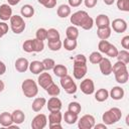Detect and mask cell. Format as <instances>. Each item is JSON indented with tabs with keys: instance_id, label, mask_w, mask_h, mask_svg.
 <instances>
[{
	"instance_id": "1",
	"label": "cell",
	"mask_w": 129,
	"mask_h": 129,
	"mask_svg": "<svg viewBox=\"0 0 129 129\" xmlns=\"http://www.w3.org/2000/svg\"><path fill=\"white\" fill-rule=\"evenodd\" d=\"M71 23L75 26H80L85 30H90L94 26V20L93 18L84 10H79L72 14Z\"/></svg>"
},
{
	"instance_id": "2",
	"label": "cell",
	"mask_w": 129,
	"mask_h": 129,
	"mask_svg": "<svg viewBox=\"0 0 129 129\" xmlns=\"http://www.w3.org/2000/svg\"><path fill=\"white\" fill-rule=\"evenodd\" d=\"M121 117H122L121 110L117 107H113V108L109 109L108 111H106L105 113H103L102 121L106 125H113V124L117 123L118 121H120Z\"/></svg>"
},
{
	"instance_id": "3",
	"label": "cell",
	"mask_w": 129,
	"mask_h": 129,
	"mask_svg": "<svg viewBox=\"0 0 129 129\" xmlns=\"http://www.w3.org/2000/svg\"><path fill=\"white\" fill-rule=\"evenodd\" d=\"M21 89L26 98H32L35 97L38 94V87L35 81L32 79H26L21 84Z\"/></svg>"
},
{
	"instance_id": "4",
	"label": "cell",
	"mask_w": 129,
	"mask_h": 129,
	"mask_svg": "<svg viewBox=\"0 0 129 129\" xmlns=\"http://www.w3.org/2000/svg\"><path fill=\"white\" fill-rule=\"evenodd\" d=\"M10 21V28L15 34H19L24 31L25 29V22L22 16L20 15H12L11 18L9 19Z\"/></svg>"
},
{
	"instance_id": "5",
	"label": "cell",
	"mask_w": 129,
	"mask_h": 129,
	"mask_svg": "<svg viewBox=\"0 0 129 129\" xmlns=\"http://www.w3.org/2000/svg\"><path fill=\"white\" fill-rule=\"evenodd\" d=\"M59 83H60L61 88L66 91L67 94H75L78 90L76 83L73 81V78L69 75H66L64 77H61Z\"/></svg>"
},
{
	"instance_id": "6",
	"label": "cell",
	"mask_w": 129,
	"mask_h": 129,
	"mask_svg": "<svg viewBox=\"0 0 129 129\" xmlns=\"http://www.w3.org/2000/svg\"><path fill=\"white\" fill-rule=\"evenodd\" d=\"M78 127L80 129H92L95 126V117L90 114H86L78 119Z\"/></svg>"
},
{
	"instance_id": "7",
	"label": "cell",
	"mask_w": 129,
	"mask_h": 129,
	"mask_svg": "<svg viewBox=\"0 0 129 129\" xmlns=\"http://www.w3.org/2000/svg\"><path fill=\"white\" fill-rule=\"evenodd\" d=\"M88 72V67L87 63H82V62H74V71L73 75L75 79L77 80H82Z\"/></svg>"
},
{
	"instance_id": "8",
	"label": "cell",
	"mask_w": 129,
	"mask_h": 129,
	"mask_svg": "<svg viewBox=\"0 0 129 129\" xmlns=\"http://www.w3.org/2000/svg\"><path fill=\"white\" fill-rule=\"evenodd\" d=\"M47 124V117L44 114H37L31 121L32 129H43Z\"/></svg>"
},
{
	"instance_id": "9",
	"label": "cell",
	"mask_w": 129,
	"mask_h": 129,
	"mask_svg": "<svg viewBox=\"0 0 129 129\" xmlns=\"http://www.w3.org/2000/svg\"><path fill=\"white\" fill-rule=\"evenodd\" d=\"M80 89H81V91L85 95H92L95 92V85H94L93 80H91V79H85V80H83L81 82Z\"/></svg>"
},
{
	"instance_id": "10",
	"label": "cell",
	"mask_w": 129,
	"mask_h": 129,
	"mask_svg": "<svg viewBox=\"0 0 129 129\" xmlns=\"http://www.w3.org/2000/svg\"><path fill=\"white\" fill-rule=\"evenodd\" d=\"M111 29L117 33H123L127 30V22L122 18H116L111 23Z\"/></svg>"
},
{
	"instance_id": "11",
	"label": "cell",
	"mask_w": 129,
	"mask_h": 129,
	"mask_svg": "<svg viewBox=\"0 0 129 129\" xmlns=\"http://www.w3.org/2000/svg\"><path fill=\"white\" fill-rule=\"evenodd\" d=\"M52 77L50 76V74L48 73H40L38 78H37V84L42 88V89H46L51 83H52Z\"/></svg>"
},
{
	"instance_id": "12",
	"label": "cell",
	"mask_w": 129,
	"mask_h": 129,
	"mask_svg": "<svg viewBox=\"0 0 129 129\" xmlns=\"http://www.w3.org/2000/svg\"><path fill=\"white\" fill-rule=\"evenodd\" d=\"M100 71L104 76H109L112 74V62L108 57H103L99 62Z\"/></svg>"
},
{
	"instance_id": "13",
	"label": "cell",
	"mask_w": 129,
	"mask_h": 129,
	"mask_svg": "<svg viewBox=\"0 0 129 129\" xmlns=\"http://www.w3.org/2000/svg\"><path fill=\"white\" fill-rule=\"evenodd\" d=\"M61 101L57 98V97H51L47 102H46V106H47V110L49 112L52 111H59L61 109Z\"/></svg>"
},
{
	"instance_id": "14",
	"label": "cell",
	"mask_w": 129,
	"mask_h": 129,
	"mask_svg": "<svg viewBox=\"0 0 129 129\" xmlns=\"http://www.w3.org/2000/svg\"><path fill=\"white\" fill-rule=\"evenodd\" d=\"M12 16V8L9 4H2L0 6V19L2 21H7Z\"/></svg>"
},
{
	"instance_id": "15",
	"label": "cell",
	"mask_w": 129,
	"mask_h": 129,
	"mask_svg": "<svg viewBox=\"0 0 129 129\" xmlns=\"http://www.w3.org/2000/svg\"><path fill=\"white\" fill-rule=\"evenodd\" d=\"M14 67H15V70L18 73H25L28 70L29 61L25 57H19V58L16 59V61L14 63Z\"/></svg>"
},
{
	"instance_id": "16",
	"label": "cell",
	"mask_w": 129,
	"mask_h": 129,
	"mask_svg": "<svg viewBox=\"0 0 129 129\" xmlns=\"http://www.w3.org/2000/svg\"><path fill=\"white\" fill-rule=\"evenodd\" d=\"M124 94H125L124 90H123L121 87L116 86V87H113V88L111 89V91H110V93H109V96H110L113 100L118 101V100L123 99Z\"/></svg>"
},
{
	"instance_id": "17",
	"label": "cell",
	"mask_w": 129,
	"mask_h": 129,
	"mask_svg": "<svg viewBox=\"0 0 129 129\" xmlns=\"http://www.w3.org/2000/svg\"><path fill=\"white\" fill-rule=\"evenodd\" d=\"M29 71L34 74V75H39L40 73H42L44 71L43 69V66H42V62L39 61V60H33L31 62H29V67H28Z\"/></svg>"
},
{
	"instance_id": "18",
	"label": "cell",
	"mask_w": 129,
	"mask_h": 129,
	"mask_svg": "<svg viewBox=\"0 0 129 129\" xmlns=\"http://www.w3.org/2000/svg\"><path fill=\"white\" fill-rule=\"evenodd\" d=\"M44 105H46V99L43 97H38V98H35L34 101L32 102L31 108L34 112H39L40 110H42Z\"/></svg>"
},
{
	"instance_id": "19",
	"label": "cell",
	"mask_w": 129,
	"mask_h": 129,
	"mask_svg": "<svg viewBox=\"0 0 129 129\" xmlns=\"http://www.w3.org/2000/svg\"><path fill=\"white\" fill-rule=\"evenodd\" d=\"M13 123L12 115L8 112H2L0 114V125L3 127H9Z\"/></svg>"
},
{
	"instance_id": "20",
	"label": "cell",
	"mask_w": 129,
	"mask_h": 129,
	"mask_svg": "<svg viewBox=\"0 0 129 129\" xmlns=\"http://www.w3.org/2000/svg\"><path fill=\"white\" fill-rule=\"evenodd\" d=\"M111 27L110 26H105V27H98L97 29V35L98 37L102 40H105V39H108L110 36H111Z\"/></svg>"
},
{
	"instance_id": "21",
	"label": "cell",
	"mask_w": 129,
	"mask_h": 129,
	"mask_svg": "<svg viewBox=\"0 0 129 129\" xmlns=\"http://www.w3.org/2000/svg\"><path fill=\"white\" fill-rule=\"evenodd\" d=\"M72 10H71V6L70 5H67V4H61L58 6L57 10H56V13H57V16L59 18H66L68 16H70Z\"/></svg>"
},
{
	"instance_id": "22",
	"label": "cell",
	"mask_w": 129,
	"mask_h": 129,
	"mask_svg": "<svg viewBox=\"0 0 129 129\" xmlns=\"http://www.w3.org/2000/svg\"><path fill=\"white\" fill-rule=\"evenodd\" d=\"M95 23L97 27H105V26H110V19L106 14H99L96 17Z\"/></svg>"
},
{
	"instance_id": "23",
	"label": "cell",
	"mask_w": 129,
	"mask_h": 129,
	"mask_svg": "<svg viewBox=\"0 0 129 129\" xmlns=\"http://www.w3.org/2000/svg\"><path fill=\"white\" fill-rule=\"evenodd\" d=\"M115 76V80L117 83L119 84H126L129 78V74H128V70H124V71H120L114 74Z\"/></svg>"
},
{
	"instance_id": "24",
	"label": "cell",
	"mask_w": 129,
	"mask_h": 129,
	"mask_svg": "<svg viewBox=\"0 0 129 129\" xmlns=\"http://www.w3.org/2000/svg\"><path fill=\"white\" fill-rule=\"evenodd\" d=\"M12 119H13V123L19 125V124H22L25 120V114L23 113V111L21 110H14L12 113Z\"/></svg>"
},
{
	"instance_id": "25",
	"label": "cell",
	"mask_w": 129,
	"mask_h": 129,
	"mask_svg": "<svg viewBox=\"0 0 129 129\" xmlns=\"http://www.w3.org/2000/svg\"><path fill=\"white\" fill-rule=\"evenodd\" d=\"M62 120V114L59 111H52L48 115V124H56L60 123Z\"/></svg>"
},
{
	"instance_id": "26",
	"label": "cell",
	"mask_w": 129,
	"mask_h": 129,
	"mask_svg": "<svg viewBox=\"0 0 129 129\" xmlns=\"http://www.w3.org/2000/svg\"><path fill=\"white\" fill-rule=\"evenodd\" d=\"M20 13H21V16L22 17H25V18H30L34 15V8L32 5L30 4H25L21 7L20 9Z\"/></svg>"
},
{
	"instance_id": "27",
	"label": "cell",
	"mask_w": 129,
	"mask_h": 129,
	"mask_svg": "<svg viewBox=\"0 0 129 129\" xmlns=\"http://www.w3.org/2000/svg\"><path fill=\"white\" fill-rule=\"evenodd\" d=\"M52 72L53 74L58 77V78H61V77H64L66 75H68V69L64 64H55L52 69Z\"/></svg>"
},
{
	"instance_id": "28",
	"label": "cell",
	"mask_w": 129,
	"mask_h": 129,
	"mask_svg": "<svg viewBox=\"0 0 129 129\" xmlns=\"http://www.w3.org/2000/svg\"><path fill=\"white\" fill-rule=\"evenodd\" d=\"M66 35H67V38H70V39H76L79 37V29L77 26L75 25H71L67 28L66 30Z\"/></svg>"
},
{
	"instance_id": "29",
	"label": "cell",
	"mask_w": 129,
	"mask_h": 129,
	"mask_svg": "<svg viewBox=\"0 0 129 129\" xmlns=\"http://www.w3.org/2000/svg\"><path fill=\"white\" fill-rule=\"evenodd\" d=\"M62 45L64 47V49H67L68 51H73L77 48L78 42L76 39H70V38H64V40L62 41Z\"/></svg>"
},
{
	"instance_id": "30",
	"label": "cell",
	"mask_w": 129,
	"mask_h": 129,
	"mask_svg": "<svg viewBox=\"0 0 129 129\" xmlns=\"http://www.w3.org/2000/svg\"><path fill=\"white\" fill-rule=\"evenodd\" d=\"M45 91H46V93H47L49 96H51V97H57V96L59 95V93H60L59 87H58L56 84H54L53 82L45 89Z\"/></svg>"
},
{
	"instance_id": "31",
	"label": "cell",
	"mask_w": 129,
	"mask_h": 129,
	"mask_svg": "<svg viewBox=\"0 0 129 129\" xmlns=\"http://www.w3.org/2000/svg\"><path fill=\"white\" fill-rule=\"evenodd\" d=\"M109 98V92L106 89H99L95 93V99L98 102H104Z\"/></svg>"
},
{
	"instance_id": "32",
	"label": "cell",
	"mask_w": 129,
	"mask_h": 129,
	"mask_svg": "<svg viewBox=\"0 0 129 129\" xmlns=\"http://www.w3.org/2000/svg\"><path fill=\"white\" fill-rule=\"evenodd\" d=\"M63 117V120H64V122L67 123V124H70V125H72V124H75L77 121H78V115L77 114H75V113H72V112H70V111H67V112H64V115L62 116Z\"/></svg>"
},
{
	"instance_id": "33",
	"label": "cell",
	"mask_w": 129,
	"mask_h": 129,
	"mask_svg": "<svg viewBox=\"0 0 129 129\" xmlns=\"http://www.w3.org/2000/svg\"><path fill=\"white\" fill-rule=\"evenodd\" d=\"M47 46L51 51H57L61 48L62 46V42L60 41V39L57 40H47Z\"/></svg>"
},
{
	"instance_id": "34",
	"label": "cell",
	"mask_w": 129,
	"mask_h": 129,
	"mask_svg": "<svg viewBox=\"0 0 129 129\" xmlns=\"http://www.w3.org/2000/svg\"><path fill=\"white\" fill-rule=\"evenodd\" d=\"M60 39V34L57 29L55 28H49L47 29V36L46 40H57Z\"/></svg>"
},
{
	"instance_id": "35",
	"label": "cell",
	"mask_w": 129,
	"mask_h": 129,
	"mask_svg": "<svg viewBox=\"0 0 129 129\" xmlns=\"http://www.w3.org/2000/svg\"><path fill=\"white\" fill-rule=\"evenodd\" d=\"M116 57H117L118 60H120V61H122V62H124L126 64L129 63V52L126 49H122V50L118 51Z\"/></svg>"
},
{
	"instance_id": "36",
	"label": "cell",
	"mask_w": 129,
	"mask_h": 129,
	"mask_svg": "<svg viewBox=\"0 0 129 129\" xmlns=\"http://www.w3.org/2000/svg\"><path fill=\"white\" fill-rule=\"evenodd\" d=\"M32 48H33V52H40L43 50L44 48V43L42 40H39L37 38H33L32 39Z\"/></svg>"
},
{
	"instance_id": "37",
	"label": "cell",
	"mask_w": 129,
	"mask_h": 129,
	"mask_svg": "<svg viewBox=\"0 0 129 129\" xmlns=\"http://www.w3.org/2000/svg\"><path fill=\"white\" fill-rule=\"evenodd\" d=\"M102 58H103V55L99 51H93L89 56V60L93 64H99V62L102 60Z\"/></svg>"
},
{
	"instance_id": "38",
	"label": "cell",
	"mask_w": 129,
	"mask_h": 129,
	"mask_svg": "<svg viewBox=\"0 0 129 129\" xmlns=\"http://www.w3.org/2000/svg\"><path fill=\"white\" fill-rule=\"evenodd\" d=\"M68 111L72 112V113H75L77 115H79L82 111V106L80 103L78 102H71L68 106Z\"/></svg>"
},
{
	"instance_id": "39",
	"label": "cell",
	"mask_w": 129,
	"mask_h": 129,
	"mask_svg": "<svg viewBox=\"0 0 129 129\" xmlns=\"http://www.w3.org/2000/svg\"><path fill=\"white\" fill-rule=\"evenodd\" d=\"M124 70H127V64L118 60L117 62H115L114 64H112V73L115 74L117 72H120V71H124Z\"/></svg>"
},
{
	"instance_id": "40",
	"label": "cell",
	"mask_w": 129,
	"mask_h": 129,
	"mask_svg": "<svg viewBox=\"0 0 129 129\" xmlns=\"http://www.w3.org/2000/svg\"><path fill=\"white\" fill-rule=\"evenodd\" d=\"M117 8L121 11H129V0H117Z\"/></svg>"
},
{
	"instance_id": "41",
	"label": "cell",
	"mask_w": 129,
	"mask_h": 129,
	"mask_svg": "<svg viewBox=\"0 0 129 129\" xmlns=\"http://www.w3.org/2000/svg\"><path fill=\"white\" fill-rule=\"evenodd\" d=\"M41 62H42V66H43L44 71H50L55 66V61L52 58H44Z\"/></svg>"
},
{
	"instance_id": "42",
	"label": "cell",
	"mask_w": 129,
	"mask_h": 129,
	"mask_svg": "<svg viewBox=\"0 0 129 129\" xmlns=\"http://www.w3.org/2000/svg\"><path fill=\"white\" fill-rule=\"evenodd\" d=\"M35 38H37V39H39V40H45L46 39V36H47V29H45V28H43V27H41V28H38L37 30H36V32H35Z\"/></svg>"
},
{
	"instance_id": "43",
	"label": "cell",
	"mask_w": 129,
	"mask_h": 129,
	"mask_svg": "<svg viewBox=\"0 0 129 129\" xmlns=\"http://www.w3.org/2000/svg\"><path fill=\"white\" fill-rule=\"evenodd\" d=\"M110 45H111V43L107 40V39H105V40H100V42L98 43V48H99V50H100V52H103V53H106V51L108 50V48L110 47Z\"/></svg>"
},
{
	"instance_id": "44",
	"label": "cell",
	"mask_w": 129,
	"mask_h": 129,
	"mask_svg": "<svg viewBox=\"0 0 129 129\" xmlns=\"http://www.w3.org/2000/svg\"><path fill=\"white\" fill-rule=\"evenodd\" d=\"M22 48L25 52H33V48H32V39H27L23 42L22 44Z\"/></svg>"
},
{
	"instance_id": "45",
	"label": "cell",
	"mask_w": 129,
	"mask_h": 129,
	"mask_svg": "<svg viewBox=\"0 0 129 129\" xmlns=\"http://www.w3.org/2000/svg\"><path fill=\"white\" fill-rule=\"evenodd\" d=\"M118 48L115 46V45H113L112 43H111V45H110V47L108 48V50L106 51V54L108 55V56H110V57H116L117 56V53H118Z\"/></svg>"
},
{
	"instance_id": "46",
	"label": "cell",
	"mask_w": 129,
	"mask_h": 129,
	"mask_svg": "<svg viewBox=\"0 0 129 129\" xmlns=\"http://www.w3.org/2000/svg\"><path fill=\"white\" fill-rule=\"evenodd\" d=\"M8 29H9L8 24H7L5 21L0 22V38L3 37V36L8 32Z\"/></svg>"
},
{
	"instance_id": "47",
	"label": "cell",
	"mask_w": 129,
	"mask_h": 129,
	"mask_svg": "<svg viewBox=\"0 0 129 129\" xmlns=\"http://www.w3.org/2000/svg\"><path fill=\"white\" fill-rule=\"evenodd\" d=\"M74 62H82V63H87V57L84 54H77L74 57Z\"/></svg>"
},
{
	"instance_id": "48",
	"label": "cell",
	"mask_w": 129,
	"mask_h": 129,
	"mask_svg": "<svg viewBox=\"0 0 129 129\" xmlns=\"http://www.w3.org/2000/svg\"><path fill=\"white\" fill-rule=\"evenodd\" d=\"M121 45L124 49L126 50L129 49V35H126L121 39Z\"/></svg>"
},
{
	"instance_id": "49",
	"label": "cell",
	"mask_w": 129,
	"mask_h": 129,
	"mask_svg": "<svg viewBox=\"0 0 129 129\" xmlns=\"http://www.w3.org/2000/svg\"><path fill=\"white\" fill-rule=\"evenodd\" d=\"M84 3L87 8H93L97 5L98 0H84Z\"/></svg>"
},
{
	"instance_id": "50",
	"label": "cell",
	"mask_w": 129,
	"mask_h": 129,
	"mask_svg": "<svg viewBox=\"0 0 129 129\" xmlns=\"http://www.w3.org/2000/svg\"><path fill=\"white\" fill-rule=\"evenodd\" d=\"M84 0H68L69 2V5L71 7H79L82 3H83Z\"/></svg>"
},
{
	"instance_id": "51",
	"label": "cell",
	"mask_w": 129,
	"mask_h": 129,
	"mask_svg": "<svg viewBox=\"0 0 129 129\" xmlns=\"http://www.w3.org/2000/svg\"><path fill=\"white\" fill-rule=\"evenodd\" d=\"M55 5H56V0H47L46 3H45L43 6H44L45 8L50 9V8H53Z\"/></svg>"
},
{
	"instance_id": "52",
	"label": "cell",
	"mask_w": 129,
	"mask_h": 129,
	"mask_svg": "<svg viewBox=\"0 0 129 129\" xmlns=\"http://www.w3.org/2000/svg\"><path fill=\"white\" fill-rule=\"evenodd\" d=\"M5 73H6V66L2 60H0V76L4 75Z\"/></svg>"
},
{
	"instance_id": "53",
	"label": "cell",
	"mask_w": 129,
	"mask_h": 129,
	"mask_svg": "<svg viewBox=\"0 0 129 129\" xmlns=\"http://www.w3.org/2000/svg\"><path fill=\"white\" fill-rule=\"evenodd\" d=\"M49 128L50 129H61V124L60 123H56V124H49Z\"/></svg>"
},
{
	"instance_id": "54",
	"label": "cell",
	"mask_w": 129,
	"mask_h": 129,
	"mask_svg": "<svg viewBox=\"0 0 129 129\" xmlns=\"http://www.w3.org/2000/svg\"><path fill=\"white\" fill-rule=\"evenodd\" d=\"M8 1V4L10 6H14V5H17L21 0H7Z\"/></svg>"
},
{
	"instance_id": "55",
	"label": "cell",
	"mask_w": 129,
	"mask_h": 129,
	"mask_svg": "<svg viewBox=\"0 0 129 129\" xmlns=\"http://www.w3.org/2000/svg\"><path fill=\"white\" fill-rule=\"evenodd\" d=\"M96 129H99V128H103V129H106L107 128V125L106 124H95V126H94Z\"/></svg>"
},
{
	"instance_id": "56",
	"label": "cell",
	"mask_w": 129,
	"mask_h": 129,
	"mask_svg": "<svg viewBox=\"0 0 129 129\" xmlns=\"http://www.w3.org/2000/svg\"><path fill=\"white\" fill-rule=\"evenodd\" d=\"M4 89H5V84H4V82H3V81H1V80H0V93H1V92H3V91H4Z\"/></svg>"
},
{
	"instance_id": "57",
	"label": "cell",
	"mask_w": 129,
	"mask_h": 129,
	"mask_svg": "<svg viewBox=\"0 0 129 129\" xmlns=\"http://www.w3.org/2000/svg\"><path fill=\"white\" fill-rule=\"evenodd\" d=\"M115 2V0H104V3L106 5H112Z\"/></svg>"
},
{
	"instance_id": "58",
	"label": "cell",
	"mask_w": 129,
	"mask_h": 129,
	"mask_svg": "<svg viewBox=\"0 0 129 129\" xmlns=\"http://www.w3.org/2000/svg\"><path fill=\"white\" fill-rule=\"evenodd\" d=\"M46 1H47V0H37V2H38L39 4H41V5H44V4L46 3Z\"/></svg>"
}]
</instances>
